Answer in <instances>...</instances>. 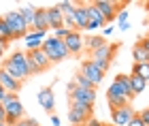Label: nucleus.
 <instances>
[{"instance_id":"nucleus-37","label":"nucleus","mask_w":149,"mask_h":126,"mask_svg":"<svg viewBox=\"0 0 149 126\" xmlns=\"http://www.w3.org/2000/svg\"><path fill=\"white\" fill-rule=\"evenodd\" d=\"M0 122H6V113H4V107H2V103H0Z\"/></svg>"},{"instance_id":"nucleus-33","label":"nucleus","mask_w":149,"mask_h":126,"mask_svg":"<svg viewBox=\"0 0 149 126\" xmlns=\"http://www.w3.org/2000/svg\"><path fill=\"white\" fill-rule=\"evenodd\" d=\"M136 116H139V120L143 122L145 126H149V107H147V109H143V111H139Z\"/></svg>"},{"instance_id":"nucleus-16","label":"nucleus","mask_w":149,"mask_h":126,"mask_svg":"<svg viewBox=\"0 0 149 126\" xmlns=\"http://www.w3.org/2000/svg\"><path fill=\"white\" fill-rule=\"evenodd\" d=\"M115 49H117V45H102L100 49H96L92 54L90 60H104V62H111L113 56H115Z\"/></svg>"},{"instance_id":"nucleus-11","label":"nucleus","mask_w":149,"mask_h":126,"mask_svg":"<svg viewBox=\"0 0 149 126\" xmlns=\"http://www.w3.org/2000/svg\"><path fill=\"white\" fill-rule=\"evenodd\" d=\"M94 6L100 11V15H102L104 24H113L115 19H117V4L111 2V0H96Z\"/></svg>"},{"instance_id":"nucleus-6","label":"nucleus","mask_w":149,"mask_h":126,"mask_svg":"<svg viewBox=\"0 0 149 126\" xmlns=\"http://www.w3.org/2000/svg\"><path fill=\"white\" fill-rule=\"evenodd\" d=\"M64 45H66V49H68V56H79L81 51L85 49V38H83L81 32L70 30L68 36L64 38Z\"/></svg>"},{"instance_id":"nucleus-20","label":"nucleus","mask_w":149,"mask_h":126,"mask_svg":"<svg viewBox=\"0 0 149 126\" xmlns=\"http://www.w3.org/2000/svg\"><path fill=\"white\" fill-rule=\"evenodd\" d=\"M87 17H90V22L92 24H96L98 28H102V26H107L104 24V19H102V15H100V11L94 6V2H87Z\"/></svg>"},{"instance_id":"nucleus-35","label":"nucleus","mask_w":149,"mask_h":126,"mask_svg":"<svg viewBox=\"0 0 149 126\" xmlns=\"http://www.w3.org/2000/svg\"><path fill=\"white\" fill-rule=\"evenodd\" d=\"M113 32H115L113 26H104V30H102V38H104V36H111Z\"/></svg>"},{"instance_id":"nucleus-7","label":"nucleus","mask_w":149,"mask_h":126,"mask_svg":"<svg viewBox=\"0 0 149 126\" xmlns=\"http://www.w3.org/2000/svg\"><path fill=\"white\" fill-rule=\"evenodd\" d=\"M2 107H4L6 124H9V126H15L19 120H24V105H22V101H19V98H15V101L2 105Z\"/></svg>"},{"instance_id":"nucleus-13","label":"nucleus","mask_w":149,"mask_h":126,"mask_svg":"<svg viewBox=\"0 0 149 126\" xmlns=\"http://www.w3.org/2000/svg\"><path fill=\"white\" fill-rule=\"evenodd\" d=\"M0 85H2L6 92H13V94H17V92L22 90V81L15 79L13 75H9L4 69H0Z\"/></svg>"},{"instance_id":"nucleus-2","label":"nucleus","mask_w":149,"mask_h":126,"mask_svg":"<svg viewBox=\"0 0 149 126\" xmlns=\"http://www.w3.org/2000/svg\"><path fill=\"white\" fill-rule=\"evenodd\" d=\"M45 51V56L49 58V62L51 64H56V62H62L68 58V49H66V45L64 41H60V38H53V36H47L45 41H43V47H40Z\"/></svg>"},{"instance_id":"nucleus-32","label":"nucleus","mask_w":149,"mask_h":126,"mask_svg":"<svg viewBox=\"0 0 149 126\" xmlns=\"http://www.w3.org/2000/svg\"><path fill=\"white\" fill-rule=\"evenodd\" d=\"M68 32H70V30H66V28H58V30H53V38H60V41H64V38L68 36Z\"/></svg>"},{"instance_id":"nucleus-41","label":"nucleus","mask_w":149,"mask_h":126,"mask_svg":"<svg viewBox=\"0 0 149 126\" xmlns=\"http://www.w3.org/2000/svg\"><path fill=\"white\" fill-rule=\"evenodd\" d=\"M4 51H6V45H4V43H0V56H4Z\"/></svg>"},{"instance_id":"nucleus-3","label":"nucleus","mask_w":149,"mask_h":126,"mask_svg":"<svg viewBox=\"0 0 149 126\" xmlns=\"http://www.w3.org/2000/svg\"><path fill=\"white\" fill-rule=\"evenodd\" d=\"M26 56H28V71H30V75H38V73H43V71H47L51 66L49 58L45 56L43 49L26 51Z\"/></svg>"},{"instance_id":"nucleus-40","label":"nucleus","mask_w":149,"mask_h":126,"mask_svg":"<svg viewBox=\"0 0 149 126\" xmlns=\"http://www.w3.org/2000/svg\"><path fill=\"white\" fill-rule=\"evenodd\" d=\"M4 96H6V90L2 88V85H0V103H2V98H4Z\"/></svg>"},{"instance_id":"nucleus-19","label":"nucleus","mask_w":149,"mask_h":126,"mask_svg":"<svg viewBox=\"0 0 149 126\" xmlns=\"http://www.w3.org/2000/svg\"><path fill=\"white\" fill-rule=\"evenodd\" d=\"M132 60H134V64H143V62H149V54H147V49L143 47V43H136L132 47Z\"/></svg>"},{"instance_id":"nucleus-15","label":"nucleus","mask_w":149,"mask_h":126,"mask_svg":"<svg viewBox=\"0 0 149 126\" xmlns=\"http://www.w3.org/2000/svg\"><path fill=\"white\" fill-rule=\"evenodd\" d=\"M36 98H38V105L43 107L45 111H53V107H56V96H53V90L51 88H43L36 94Z\"/></svg>"},{"instance_id":"nucleus-45","label":"nucleus","mask_w":149,"mask_h":126,"mask_svg":"<svg viewBox=\"0 0 149 126\" xmlns=\"http://www.w3.org/2000/svg\"><path fill=\"white\" fill-rule=\"evenodd\" d=\"M145 9H147V11H149V2H145Z\"/></svg>"},{"instance_id":"nucleus-28","label":"nucleus","mask_w":149,"mask_h":126,"mask_svg":"<svg viewBox=\"0 0 149 126\" xmlns=\"http://www.w3.org/2000/svg\"><path fill=\"white\" fill-rule=\"evenodd\" d=\"M56 9L62 13V15H70V13L74 11V2H70V0H62V2L56 4Z\"/></svg>"},{"instance_id":"nucleus-5","label":"nucleus","mask_w":149,"mask_h":126,"mask_svg":"<svg viewBox=\"0 0 149 126\" xmlns=\"http://www.w3.org/2000/svg\"><path fill=\"white\" fill-rule=\"evenodd\" d=\"M4 22L9 24V28L13 32V38H24L26 36V32L30 30V26L24 22V17L19 15V11H9V13H4Z\"/></svg>"},{"instance_id":"nucleus-25","label":"nucleus","mask_w":149,"mask_h":126,"mask_svg":"<svg viewBox=\"0 0 149 126\" xmlns=\"http://www.w3.org/2000/svg\"><path fill=\"white\" fill-rule=\"evenodd\" d=\"M90 118H85L83 113H79L77 109H72L70 107V111H68V122H70V126H83Z\"/></svg>"},{"instance_id":"nucleus-38","label":"nucleus","mask_w":149,"mask_h":126,"mask_svg":"<svg viewBox=\"0 0 149 126\" xmlns=\"http://www.w3.org/2000/svg\"><path fill=\"white\" fill-rule=\"evenodd\" d=\"M141 43H143V47L147 49V54H149V36H145V38H141Z\"/></svg>"},{"instance_id":"nucleus-29","label":"nucleus","mask_w":149,"mask_h":126,"mask_svg":"<svg viewBox=\"0 0 149 126\" xmlns=\"http://www.w3.org/2000/svg\"><path fill=\"white\" fill-rule=\"evenodd\" d=\"M47 38V32H36V30H28L24 36V41H45Z\"/></svg>"},{"instance_id":"nucleus-42","label":"nucleus","mask_w":149,"mask_h":126,"mask_svg":"<svg viewBox=\"0 0 149 126\" xmlns=\"http://www.w3.org/2000/svg\"><path fill=\"white\" fill-rule=\"evenodd\" d=\"M26 124H28V120H19V122H17L15 126H26Z\"/></svg>"},{"instance_id":"nucleus-24","label":"nucleus","mask_w":149,"mask_h":126,"mask_svg":"<svg viewBox=\"0 0 149 126\" xmlns=\"http://www.w3.org/2000/svg\"><path fill=\"white\" fill-rule=\"evenodd\" d=\"M9 41H13V32H11V28H9V24L4 22V17L0 15V43H9Z\"/></svg>"},{"instance_id":"nucleus-8","label":"nucleus","mask_w":149,"mask_h":126,"mask_svg":"<svg viewBox=\"0 0 149 126\" xmlns=\"http://www.w3.org/2000/svg\"><path fill=\"white\" fill-rule=\"evenodd\" d=\"M136 116L130 105H124V107H117V109H111V124L113 126H128V122Z\"/></svg>"},{"instance_id":"nucleus-21","label":"nucleus","mask_w":149,"mask_h":126,"mask_svg":"<svg viewBox=\"0 0 149 126\" xmlns=\"http://www.w3.org/2000/svg\"><path fill=\"white\" fill-rule=\"evenodd\" d=\"M102 45H107V41H104V38L100 36V34H94V36H87V38H85V47L90 49L92 54H94L96 49H100Z\"/></svg>"},{"instance_id":"nucleus-17","label":"nucleus","mask_w":149,"mask_h":126,"mask_svg":"<svg viewBox=\"0 0 149 126\" xmlns=\"http://www.w3.org/2000/svg\"><path fill=\"white\" fill-rule=\"evenodd\" d=\"M47 22H49V28H53V30L64 28V15L56 6H49V9H47Z\"/></svg>"},{"instance_id":"nucleus-9","label":"nucleus","mask_w":149,"mask_h":126,"mask_svg":"<svg viewBox=\"0 0 149 126\" xmlns=\"http://www.w3.org/2000/svg\"><path fill=\"white\" fill-rule=\"evenodd\" d=\"M79 73H81V75H83L87 81L94 85V88H96V85L104 79V73L100 71V69H96L92 60H83V62H81V71H79Z\"/></svg>"},{"instance_id":"nucleus-18","label":"nucleus","mask_w":149,"mask_h":126,"mask_svg":"<svg viewBox=\"0 0 149 126\" xmlns=\"http://www.w3.org/2000/svg\"><path fill=\"white\" fill-rule=\"evenodd\" d=\"M113 81L121 88V92H124V96L128 98V101H132L134 94H132V88H130V75H124V73H119V75L113 79Z\"/></svg>"},{"instance_id":"nucleus-46","label":"nucleus","mask_w":149,"mask_h":126,"mask_svg":"<svg viewBox=\"0 0 149 126\" xmlns=\"http://www.w3.org/2000/svg\"><path fill=\"white\" fill-rule=\"evenodd\" d=\"M102 126H113V124H102Z\"/></svg>"},{"instance_id":"nucleus-10","label":"nucleus","mask_w":149,"mask_h":126,"mask_svg":"<svg viewBox=\"0 0 149 126\" xmlns=\"http://www.w3.org/2000/svg\"><path fill=\"white\" fill-rule=\"evenodd\" d=\"M107 103H109L111 109H117V107H124V105H128L130 101L124 96V92H121L119 85L113 81V83L109 85V90H107Z\"/></svg>"},{"instance_id":"nucleus-36","label":"nucleus","mask_w":149,"mask_h":126,"mask_svg":"<svg viewBox=\"0 0 149 126\" xmlns=\"http://www.w3.org/2000/svg\"><path fill=\"white\" fill-rule=\"evenodd\" d=\"M128 126H145V124H143V122H141V120H139V116H134V118H132V120H130V122H128Z\"/></svg>"},{"instance_id":"nucleus-26","label":"nucleus","mask_w":149,"mask_h":126,"mask_svg":"<svg viewBox=\"0 0 149 126\" xmlns=\"http://www.w3.org/2000/svg\"><path fill=\"white\" fill-rule=\"evenodd\" d=\"M132 75H139V77H143L145 81H149V62L134 64V66H132Z\"/></svg>"},{"instance_id":"nucleus-1","label":"nucleus","mask_w":149,"mask_h":126,"mask_svg":"<svg viewBox=\"0 0 149 126\" xmlns=\"http://www.w3.org/2000/svg\"><path fill=\"white\" fill-rule=\"evenodd\" d=\"M0 69H4L9 75H13L15 79L19 81H26V79L30 77V71H28V56H26V51H13L9 60H4Z\"/></svg>"},{"instance_id":"nucleus-22","label":"nucleus","mask_w":149,"mask_h":126,"mask_svg":"<svg viewBox=\"0 0 149 126\" xmlns=\"http://www.w3.org/2000/svg\"><path fill=\"white\" fill-rule=\"evenodd\" d=\"M130 88H132V94L136 96V94H141V92L147 88V81L143 77H139V75H130Z\"/></svg>"},{"instance_id":"nucleus-31","label":"nucleus","mask_w":149,"mask_h":126,"mask_svg":"<svg viewBox=\"0 0 149 126\" xmlns=\"http://www.w3.org/2000/svg\"><path fill=\"white\" fill-rule=\"evenodd\" d=\"M70 107H72V109H77L79 113H83L85 118H92V111H94V109H92V107H87V105H81V103H70Z\"/></svg>"},{"instance_id":"nucleus-12","label":"nucleus","mask_w":149,"mask_h":126,"mask_svg":"<svg viewBox=\"0 0 149 126\" xmlns=\"http://www.w3.org/2000/svg\"><path fill=\"white\" fill-rule=\"evenodd\" d=\"M72 22H74V30L77 32H83L87 28V4H74V11H72Z\"/></svg>"},{"instance_id":"nucleus-39","label":"nucleus","mask_w":149,"mask_h":126,"mask_svg":"<svg viewBox=\"0 0 149 126\" xmlns=\"http://www.w3.org/2000/svg\"><path fill=\"white\" fill-rule=\"evenodd\" d=\"M51 124H53V126H60L62 122H60V118H58V116H51Z\"/></svg>"},{"instance_id":"nucleus-27","label":"nucleus","mask_w":149,"mask_h":126,"mask_svg":"<svg viewBox=\"0 0 149 126\" xmlns=\"http://www.w3.org/2000/svg\"><path fill=\"white\" fill-rule=\"evenodd\" d=\"M128 9H121V11H117V22H119V30L121 32H126V30H130V22H128Z\"/></svg>"},{"instance_id":"nucleus-34","label":"nucleus","mask_w":149,"mask_h":126,"mask_svg":"<svg viewBox=\"0 0 149 126\" xmlns=\"http://www.w3.org/2000/svg\"><path fill=\"white\" fill-rule=\"evenodd\" d=\"M83 126H102V122H100V120H96V118H90V120H87Z\"/></svg>"},{"instance_id":"nucleus-30","label":"nucleus","mask_w":149,"mask_h":126,"mask_svg":"<svg viewBox=\"0 0 149 126\" xmlns=\"http://www.w3.org/2000/svg\"><path fill=\"white\" fill-rule=\"evenodd\" d=\"M74 85H77V88H83V90H96L83 75H81V73H77V77H74Z\"/></svg>"},{"instance_id":"nucleus-43","label":"nucleus","mask_w":149,"mask_h":126,"mask_svg":"<svg viewBox=\"0 0 149 126\" xmlns=\"http://www.w3.org/2000/svg\"><path fill=\"white\" fill-rule=\"evenodd\" d=\"M26 126H38V124H36L34 120H28V124H26Z\"/></svg>"},{"instance_id":"nucleus-23","label":"nucleus","mask_w":149,"mask_h":126,"mask_svg":"<svg viewBox=\"0 0 149 126\" xmlns=\"http://www.w3.org/2000/svg\"><path fill=\"white\" fill-rule=\"evenodd\" d=\"M34 13H36V6L34 4H24L22 9H19V15L24 17V22L32 26V22H34Z\"/></svg>"},{"instance_id":"nucleus-44","label":"nucleus","mask_w":149,"mask_h":126,"mask_svg":"<svg viewBox=\"0 0 149 126\" xmlns=\"http://www.w3.org/2000/svg\"><path fill=\"white\" fill-rule=\"evenodd\" d=\"M0 126H9V124H6V122H0Z\"/></svg>"},{"instance_id":"nucleus-4","label":"nucleus","mask_w":149,"mask_h":126,"mask_svg":"<svg viewBox=\"0 0 149 126\" xmlns=\"http://www.w3.org/2000/svg\"><path fill=\"white\" fill-rule=\"evenodd\" d=\"M68 98H70V103H81V105H87V107L94 109V103H96V90L77 88L74 81H70L68 83Z\"/></svg>"},{"instance_id":"nucleus-14","label":"nucleus","mask_w":149,"mask_h":126,"mask_svg":"<svg viewBox=\"0 0 149 126\" xmlns=\"http://www.w3.org/2000/svg\"><path fill=\"white\" fill-rule=\"evenodd\" d=\"M30 30H36V32H47V30H49V22H47V9H43V6H36L34 22H32Z\"/></svg>"}]
</instances>
